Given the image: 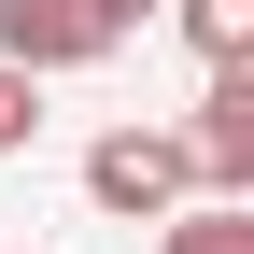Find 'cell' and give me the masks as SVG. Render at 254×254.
Wrapping results in <instances>:
<instances>
[{"label":"cell","mask_w":254,"mask_h":254,"mask_svg":"<svg viewBox=\"0 0 254 254\" xmlns=\"http://www.w3.org/2000/svg\"><path fill=\"white\" fill-rule=\"evenodd\" d=\"M184 155H198V198H254V57H226V71L198 85Z\"/></svg>","instance_id":"cell-3"},{"label":"cell","mask_w":254,"mask_h":254,"mask_svg":"<svg viewBox=\"0 0 254 254\" xmlns=\"http://www.w3.org/2000/svg\"><path fill=\"white\" fill-rule=\"evenodd\" d=\"M155 254H254V198H184V212H155Z\"/></svg>","instance_id":"cell-4"},{"label":"cell","mask_w":254,"mask_h":254,"mask_svg":"<svg viewBox=\"0 0 254 254\" xmlns=\"http://www.w3.org/2000/svg\"><path fill=\"white\" fill-rule=\"evenodd\" d=\"M170 28L212 57V71H226V57H254V0H170Z\"/></svg>","instance_id":"cell-5"},{"label":"cell","mask_w":254,"mask_h":254,"mask_svg":"<svg viewBox=\"0 0 254 254\" xmlns=\"http://www.w3.org/2000/svg\"><path fill=\"white\" fill-rule=\"evenodd\" d=\"M127 28L99 0H0V71H99Z\"/></svg>","instance_id":"cell-2"},{"label":"cell","mask_w":254,"mask_h":254,"mask_svg":"<svg viewBox=\"0 0 254 254\" xmlns=\"http://www.w3.org/2000/svg\"><path fill=\"white\" fill-rule=\"evenodd\" d=\"M85 198L113 212V226H155V212L198 198V155H184V127H99L85 141Z\"/></svg>","instance_id":"cell-1"},{"label":"cell","mask_w":254,"mask_h":254,"mask_svg":"<svg viewBox=\"0 0 254 254\" xmlns=\"http://www.w3.org/2000/svg\"><path fill=\"white\" fill-rule=\"evenodd\" d=\"M43 141V71H0V155Z\"/></svg>","instance_id":"cell-6"},{"label":"cell","mask_w":254,"mask_h":254,"mask_svg":"<svg viewBox=\"0 0 254 254\" xmlns=\"http://www.w3.org/2000/svg\"><path fill=\"white\" fill-rule=\"evenodd\" d=\"M99 14H113V28H141V14H170V0H99Z\"/></svg>","instance_id":"cell-7"}]
</instances>
